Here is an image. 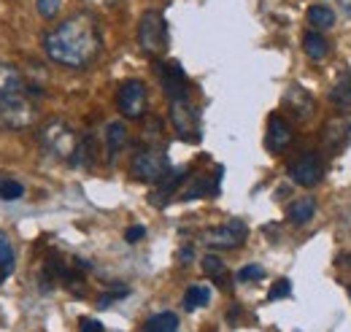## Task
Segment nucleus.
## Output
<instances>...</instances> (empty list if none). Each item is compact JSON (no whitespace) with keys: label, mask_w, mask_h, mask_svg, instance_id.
Masks as SVG:
<instances>
[{"label":"nucleus","mask_w":351,"mask_h":332,"mask_svg":"<svg viewBox=\"0 0 351 332\" xmlns=\"http://www.w3.org/2000/svg\"><path fill=\"white\" fill-rule=\"evenodd\" d=\"M157 73H160L162 89H165L171 103L181 100V97H189V79L178 62H157Z\"/></svg>","instance_id":"nucleus-10"},{"label":"nucleus","mask_w":351,"mask_h":332,"mask_svg":"<svg viewBox=\"0 0 351 332\" xmlns=\"http://www.w3.org/2000/svg\"><path fill=\"white\" fill-rule=\"evenodd\" d=\"M265 278V268L263 265H243L238 270V281L243 284H252V281H263Z\"/></svg>","instance_id":"nucleus-27"},{"label":"nucleus","mask_w":351,"mask_h":332,"mask_svg":"<svg viewBox=\"0 0 351 332\" xmlns=\"http://www.w3.org/2000/svg\"><path fill=\"white\" fill-rule=\"evenodd\" d=\"M192 257H195V249H192V246H184V249L178 251V259H181L184 265H186V262H192Z\"/></svg>","instance_id":"nucleus-33"},{"label":"nucleus","mask_w":351,"mask_h":332,"mask_svg":"<svg viewBox=\"0 0 351 332\" xmlns=\"http://www.w3.org/2000/svg\"><path fill=\"white\" fill-rule=\"evenodd\" d=\"M203 273H206L214 284H219V287L227 284V268H224V262H221L217 254H206V257H203Z\"/></svg>","instance_id":"nucleus-23"},{"label":"nucleus","mask_w":351,"mask_h":332,"mask_svg":"<svg viewBox=\"0 0 351 332\" xmlns=\"http://www.w3.org/2000/svg\"><path fill=\"white\" fill-rule=\"evenodd\" d=\"M316 213V200L313 198H303V200H295L292 206L287 208V219L292 224H308Z\"/></svg>","instance_id":"nucleus-19"},{"label":"nucleus","mask_w":351,"mask_h":332,"mask_svg":"<svg viewBox=\"0 0 351 332\" xmlns=\"http://www.w3.org/2000/svg\"><path fill=\"white\" fill-rule=\"evenodd\" d=\"M143 332H178V316L173 311H160L146 319Z\"/></svg>","instance_id":"nucleus-20"},{"label":"nucleus","mask_w":351,"mask_h":332,"mask_svg":"<svg viewBox=\"0 0 351 332\" xmlns=\"http://www.w3.org/2000/svg\"><path fill=\"white\" fill-rule=\"evenodd\" d=\"M200 238H203V244H206L208 249H238V246L246 244L249 227H246L241 219H232V222H224L219 227L206 230Z\"/></svg>","instance_id":"nucleus-7"},{"label":"nucleus","mask_w":351,"mask_h":332,"mask_svg":"<svg viewBox=\"0 0 351 332\" xmlns=\"http://www.w3.org/2000/svg\"><path fill=\"white\" fill-rule=\"evenodd\" d=\"M44 49L51 62L62 68H87L97 60L103 49V33L95 14L79 11L49 30L44 38Z\"/></svg>","instance_id":"nucleus-1"},{"label":"nucleus","mask_w":351,"mask_h":332,"mask_svg":"<svg viewBox=\"0 0 351 332\" xmlns=\"http://www.w3.org/2000/svg\"><path fill=\"white\" fill-rule=\"evenodd\" d=\"M128 143V127L125 122H108L106 125V152H108V160H117L119 152L125 149Z\"/></svg>","instance_id":"nucleus-16"},{"label":"nucleus","mask_w":351,"mask_h":332,"mask_svg":"<svg viewBox=\"0 0 351 332\" xmlns=\"http://www.w3.org/2000/svg\"><path fill=\"white\" fill-rule=\"evenodd\" d=\"M171 125L176 135L186 143H197L203 138V122H200V111L189 97H181L171 103Z\"/></svg>","instance_id":"nucleus-6"},{"label":"nucleus","mask_w":351,"mask_h":332,"mask_svg":"<svg viewBox=\"0 0 351 332\" xmlns=\"http://www.w3.org/2000/svg\"><path fill=\"white\" fill-rule=\"evenodd\" d=\"M308 22L313 25V30H327L335 25V14L327 5H311L308 8Z\"/></svg>","instance_id":"nucleus-25"},{"label":"nucleus","mask_w":351,"mask_h":332,"mask_svg":"<svg viewBox=\"0 0 351 332\" xmlns=\"http://www.w3.org/2000/svg\"><path fill=\"white\" fill-rule=\"evenodd\" d=\"M79 332H106V327L97 319H82L79 322Z\"/></svg>","instance_id":"nucleus-32"},{"label":"nucleus","mask_w":351,"mask_h":332,"mask_svg":"<svg viewBox=\"0 0 351 332\" xmlns=\"http://www.w3.org/2000/svg\"><path fill=\"white\" fill-rule=\"evenodd\" d=\"M303 49H306L308 60H313V62H322V60L330 54V43H327V38H324L319 30L306 33V38H303Z\"/></svg>","instance_id":"nucleus-18"},{"label":"nucleus","mask_w":351,"mask_h":332,"mask_svg":"<svg viewBox=\"0 0 351 332\" xmlns=\"http://www.w3.org/2000/svg\"><path fill=\"white\" fill-rule=\"evenodd\" d=\"M36 8L44 19H54L62 11V0H36Z\"/></svg>","instance_id":"nucleus-29"},{"label":"nucleus","mask_w":351,"mask_h":332,"mask_svg":"<svg viewBox=\"0 0 351 332\" xmlns=\"http://www.w3.org/2000/svg\"><path fill=\"white\" fill-rule=\"evenodd\" d=\"M349 297H351V287H349Z\"/></svg>","instance_id":"nucleus-35"},{"label":"nucleus","mask_w":351,"mask_h":332,"mask_svg":"<svg viewBox=\"0 0 351 332\" xmlns=\"http://www.w3.org/2000/svg\"><path fill=\"white\" fill-rule=\"evenodd\" d=\"M292 294V281L289 278H281V281H276L273 284V289L267 294V300H287Z\"/></svg>","instance_id":"nucleus-30"},{"label":"nucleus","mask_w":351,"mask_h":332,"mask_svg":"<svg viewBox=\"0 0 351 332\" xmlns=\"http://www.w3.org/2000/svg\"><path fill=\"white\" fill-rule=\"evenodd\" d=\"M97 163V143L92 135H84L79 143H76V152L71 157V165L73 167H92Z\"/></svg>","instance_id":"nucleus-17"},{"label":"nucleus","mask_w":351,"mask_h":332,"mask_svg":"<svg viewBox=\"0 0 351 332\" xmlns=\"http://www.w3.org/2000/svg\"><path fill=\"white\" fill-rule=\"evenodd\" d=\"M22 195H25V187L19 181H14V178L0 181V200H19Z\"/></svg>","instance_id":"nucleus-26"},{"label":"nucleus","mask_w":351,"mask_h":332,"mask_svg":"<svg viewBox=\"0 0 351 332\" xmlns=\"http://www.w3.org/2000/svg\"><path fill=\"white\" fill-rule=\"evenodd\" d=\"M117 108L128 119H141L146 114V108H149V89H146V84L138 82V79H130V82L122 84L119 92H117Z\"/></svg>","instance_id":"nucleus-8"},{"label":"nucleus","mask_w":351,"mask_h":332,"mask_svg":"<svg viewBox=\"0 0 351 332\" xmlns=\"http://www.w3.org/2000/svg\"><path fill=\"white\" fill-rule=\"evenodd\" d=\"M292 143V127L287 125L284 117L273 114L270 122H267V132H265V149L270 154H284Z\"/></svg>","instance_id":"nucleus-11"},{"label":"nucleus","mask_w":351,"mask_h":332,"mask_svg":"<svg viewBox=\"0 0 351 332\" xmlns=\"http://www.w3.org/2000/svg\"><path fill=\"white\" fill-rule=\"evenodd\" d=\"M128 294H130V287H125V284H117V287H111V289H108L106 294H103V297H100V300H97V305H100V308H106V305H111L114 300H125Z\"/></svg>","instance_id":"nucleus-28"},{"label":"nucleus","mask_w":351,"mask_h":332,"mask_svg":"<svg viewBox=\"0 0 351 332\" xmlns=\"http://www.w3.org/2000/svg\"><path fill=\"white\" fill-rule=\"evenodd\" d=\"M208 303H211V289H208V287L195 284V287H189L186 294H184V308H186V311H197V308H203V305H208Z\"/></svg>","instance_id":"nucleus-24"},{"label":"nucleus","mask_w":351,"mask_h":332,"mask_svg":"<svg viewBox=\"0 0 351 332\" xmlns=\"http://www.w3.org/2000/svg\"><path fill=\"white\" fill-rule=\"evenodd\" d=\"M36 119H38V106L25 92L11 95L0 103V127H5V130H25Z\"/></svg>","instance_id":"nucleus-5"},{"label":"nucleus","mask_w":351,"mask_h":332,"mask_svg":"<svg viewBox=\"0 0 351 332\" xmlns=\"http://www.w3.org/2000/svg\"><path fill=\"white\" fill-rule=\"evenodd\" d=\"M330 100L338 106V108H351V73H341L338 82L332 84L330 89Z\"/></svg>","instance_id":"nucleus-21"},{"label":"nucleus","mask_w":351,"mask_h":332,"mask_svg":"<svg viewBox=\"0 0 351 332\" xmlns=\"http://www.w3.org/2000/svg\"><path fill=\"white\" fill-rule=\"evenodd\" d=\"M11 273H14V244L8 233L0 230V281L8 278Z\"/></svg>","instance_id":"nucleus-22"},{"label":"nucleus","mask_w":351,"mask_h":332,"mask_svg":"<svg viewBox=\"0 0 351 332\" xmlns=\"http://www.w3.org/2000/svg\"><path fill=\"white\" fill-rule=\"evenodd\" d=\"M284 106L298 119H308L313 114V97H311V92H306L303 86H289L287 95H284Z\"/></svg>","instance_id":"nucleus-14"},{"label":"nucleus","mask_w":351,"mask_h":332,"mask_svg":"<svg viewBox=\"0 0 351 332\" xmlns=\"http://www.w3.org/2000/svg\"><path fill=\"white\" fill-rule=\"evenodd\" d=\"M138 46L149 57H160L168 49V22L160 11L149 8L138 22Z\"/></svg>","instance_id":"nucleus-4"},{"label":"nucleus","mask_w":351,"mask_h":332,"mask_svg":"<svg viewBox=\"0 0 351 332\" xmlns=\"http://www.w3.org/2000/svg\"><path fill=\"white\" fill-rule=\"evenodd\" d=\"M186 173H189V170H184V167H181V170H178V167H173V170H171V173H168V176H165V178H162V181L157 184V189H154V192L149 195V200H152V206H157V208H162V206H165V203H168V200L173 198V192H176V189H178V187L184 184V178H186Z\"/></svg>","instance_id":"nucleus-12"},{"label":"nucleus","mask_w":351,"mask_h":332,"mask_svg":"<svg viewBox=\"0 0 351 332\" xmlns=\"http://www.w3.org/2000/svg\"><path fill=\"white\" fill-rule=\"evenodd\" d=\"M289 178L298 184V187H316L324 176V163L316 152H303L300 157H295L289 167H287Z\"/></svg>","instance_id":"nucleus-9"},{"label":"nucleus","mask_w":351,"mask_h":332,"mask_svg":"<svg viewBox=\"0 0 351 332\" xmlns=\"http://www.w3.org/2000/svg\"><path fill=\"white\" fill-rule=\"evenodd\" d=\"M19 92H25V76L14 65L0 62V103L11 95H19Z\"/></svg>","instance_id":"nucleus-15"},{"label":"nucleus","mask_w":351,"mask_h":332,"mask_svg":"<svg viewBox=\"0 0 351 332\" xmlns=\"http://www.w3.org/2000/svg\"><path fill=\"white\" fill-rule=\"evenodd\" d=\"M38 143H41L46 157H51V160H68L71 163L79 138H76V130L68 125L65 119L54 117V119H46L44 125H41V130H38Z\"/></svg>","instance_id":"nucleus-2"},{"label":"nucleus","mask_w":351,"mask_h":332,"mask_svg":"<svg viewBox=\"0 0 351 332\" xmlns=\"http://www.w3.org/2000/svg\"><path fill=\"white\" fill-rule=\"evenodd\" d=\"M173 170L171 165V157L165 149L160 146H143L132 154L130 173L135 181H143V184H160L168 173Z\"/></svg>","instance_id":"nucleus-3"},{"label":"nucleus","mask_w":351,"mask_h":332,"mask_svg":"<svg viewBox=\"0 0 351 332\" xmlns=\"http://www.w3.org/2000/svg\"><path fill=\"white\" fill-rule=\"evenodd\" d=\"M338 5H341V11H343L346 16H351V0H338Z\"/></svg>","instance_id":"nucleus-34"},{"label":"nucleus","mask_w":351,"mask_h":332,"mask_svg":"<svg viewBox=\"0 0 351 332\" xmlns=\"http://www.w3.org/2000/svg\"><path fill=\"white\" fill-rule=\"evenodd\" d=\"M351 135V122L349 119H332L330 125L324 127V149L330 154H338L346 149Z\"/></svg>","instance_id":"nucleus-13"},{"label":"nucleus","mask_w":351,"mask_h":332,"mask_svg":"<svg viewBox=\"0 0 351 332\" xmlns=\"http://www.w3.org/2000/svg\"><path fill=\"white\" fill-rule=\"evenodd\" d=\"M143 235H146V227H143V224H132L130 230L125 233V241H128V244H138Z\"/></svg>","instance_id":"nucleus-31"}]
</instances>
